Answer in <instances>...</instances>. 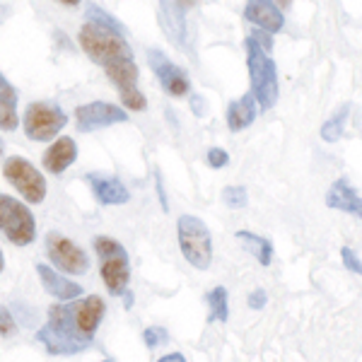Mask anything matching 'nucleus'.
<instances>
[{"mask_svg":"<svg viewBox=\"0 0 362 362\" xmlns=\"http://www.w3.org/2000/svg\"><path fill=\"white\" fill-rule=\"evenodd\" d=\"M107 312V302L99 295L73 300L70 305L49 307V324L37 334V341L44 343L54 355H73L95 341V334Z\"/></svg>","mask_w":362,"mask_h":362,"instance_id":"obj_1","label":"nucleus"},{"mask_svg":"<svg viewBox=\"0 0 362 362\" xmlns=\"http://www.w3.org/2000/svg\"><path fill=\"white\" fill-rule=\"evenodd\" d=\"M78 42H80V49L85 51V56L104 70L121 66V63H128V61H136L131 44L126 42L124 34L104 29L95 25V22H85V25L80 27Z\"/></svg>","mask_w":362,"mask_h":362,"instance_id":"obj_2","label":"nucleus"},{"mask_svg":"<svg viewBox=\"0 0 362 362\" xmlns=\"http://www.w3.org/2000/svg\"><path fill=\"white\" fill-rule=\"evenodd\" d=\"M244 49H247L251 92H254L261 112H268V109L276 107L278 95H280V90H278V68H276V63H273V58L268 56V51L259 42H256L254 37H247Z\"/></svg>","mask_w":362,"mask_h":362,"instance_id":"obj_3","label":"nucleus"},{"mask_svg":"<svg viewBox=\"0 0 362 362\" xmlns=\"http://www.w3.org/2000/svg\"><path fill=\"white\" fill-rule=\"evenodd\" d=\"M95 251L107 290L116 297L124 295L128 290V280H131V261H128V251L124 249V244L112 237L99 235L95 237Z\"/></svg>","mask_w":362,"mask_h":362,"instance_id":"obj_4","label":"nucleus"},{"mask_svg":"<svg viewBox=\"0 0 362 362\" xmlns=\"http://www.w3.org/2000/svg\"><path fill=\"white\" fill-rule=\"evenodd\" d=\"M177 232L184 259L196 271H208L210 264H213V237H210L208 225L196 215H181Z\"/></svg>","mask_w":362,"mask_h":362,"instance_id":"obj_5","label":"nucleus"},{"mask_svg":"<svg viewBox=\"0 0 362 362\" xmlns=\"http://www.w3.org/2000/svg\"><path fill=\"white\" fill-rule=\"evenodd\" d=\"M0 232L15 247H27L37 237V220L25 203L0 194Z\"/></svg>","mask_w":362,"mask_h":362,"instance_id":"obj_6","label":"nucleus"},{"mask_svg":"<svg viewBox=\"0 0 362 362\" xmlns=\"http://www.w3.org/2000/svg\"><path fill=\"white\" fill-rule=\"evenodd\" d=\"M66 112L54 102H32L27 104L25 114H22V126H25L27 138L37 140V143L54 140V136H58L66 128Z\"/></svg>","mask_w":362,"mask_h":362,"instance_id":"obj_7","label":"nucleus"},{"mask_svg":"<svg viewBox=\"0 0 362 362\" xmlns=\"http://www.w3.org/2000/svg\"><path fill=\"white\" fill-rule=\"evenodd\" d=\"M3 174L10 186L25 198L27 203H42L46 198V179L37 167L20 155H13L3 162Z\"/></svg>","mask_w":362,"mask_h":362,"instance_id":"obj_8","label":"nucleus"},{"mask_svg":"<svg viewBox=\"0 0 362 362\" xmlns=\"http://www.w3.org/2000/svg\"><path fill=\"white\" fill-rule=\"evenodd\" d=\"M46 256L51 259L58 271L68 276H85L90 268V259L73 239L63 237L61 232H49L46 235Z\"/></svg>","mask_w":362,"mask_h":362,"instance_id":"obj_9","label":"nucleus"},{"mask_svg":"<svg viewBox=\"0 0 362 362\" xmlns=\"http://www.w3.org/2000/svg\"><path fill=\"white\" fill-rule=\"evenodd\" d=\"M104 73H107L109 83L116 87L124 107H128L131 112H145V109H148V99H145V95L138 87L140 70L136 66V61L121 63V66H114V68L104 70Z\"/></svg>","mask_w":362,"mask_h":362,"instance_id":"obj_10","label":"nucleus"},{"mask_svg":"<svg viewBox=\"0 0 362 362\" xmlns=\"http://www.w3.org/2000/svg\"><path fill=\"white\" fill-rule=\"evenodd\" d=\"M128 114L116 104L109 102H90V104H80L75 109V126L80 133H92L99 128H109L116 124H126Z\"/></svg>","mask_w":362,"mask_h":362,"instance_id":"obj_11","label":"nucleus"},{"mask_svg":"<svg viewBox=\"0 0 362 362\" xmlns=\"http://www.w3.org/2000/svg\"><path fill=\"white\" fill-rule=\"evenodd\" d=\"M148 61L150 68H153L157 83L162 85V90L172 97H186L191 92V80L189 75L181 70L177 63L169 61V58L162 54L160 49H150L148 51Z\"/></svg>","mask_w":362,"mask_h":362,"instance_id":"obj_12","label":"nucleus"},{"mask_svg":"<svg viewBox=\"0 0 362 362\" xmlns=\"http://www.w3.org/2000/svg\"><path fill=\"white\" fill-rule=\"evenodd\" d=\"M179 0H160V27L177 49L189 51V27L186 13Z\"/></svg>","mask_w":362,"mask_h":362,"instance_id":"obj_13","label":"nucleus"},{"mask_svg":"<svg viewBox=\"0 0 362 362\" xmlns=\"http://www.w3.org/2000/svg\"><path fill=\"white\" fill-rule=\"evenodd\" d=\"M244 20L268 34H278L285 27V17L273 0H249L244 8Z\"/></svg>","mask_w":362,"mask_h":362,"instance_id":"obj_14","label":"nucleus"},{"mask_svg":"<svg viewBox=\"0 0 362 362\" xmlns=\"http://www.w3.org/2000/svg\"><path fill=\"white\" fill-rule=\"evenodd\" d=\"M85 181L90 184L92 194L97 196L99 203L104 206H124L131 201V194L124 186V181L116 177H102V174H87Z\"/></svg>","mask_w":362,"mask_h":362,"instance_id":"obj_15","label":"nucleus"},{"mask_svg":"<svg viewBox=\"0 0 362 362\" xmlns=\"http://www.w3.org/2000/svg\"><path fill=\"white\" fill-rule=\"evenodd\" d=\"M326 206L331 210H341V213H348L353 218L362 220V198L348 184V179H336L331 184L329 194H326Z\"/></svg>","mask_w":362,"mask_h":362,"instance_id":"obj_16","label":"nucleus"},{"mask_svg":"<svg viewBox=\"0 0 362 362\" xmlns=\"http://www.w3.org/2000/svg\"><path fill=\"white\" fill-rule=\"evenodd\" d=\"M75 160H78V143H75L73 138L63 136V138L54 140V145L44 153L42 162H44L46 172L54 174V177H61Z\"/></svg>","mask_w":362,"mask_h":362,"instance_id":"obj_17","label":"nucleus"},{"mask_svg":"<svg viewBox=\"0 0 362 362\" xmlns=\"http://www.w3.org/2000/svg\"><path fill=\"white\" fill-rule=\"evenodd\" d=\"M37 273H39V280H42L46 293L58 297V300L73 302V300H78V297L83 295V288H80L78 283H73V280H68L66 276H61V273L54 271L51 266L37 264Z\"/></svg>","mask_w":362,"mask_h":362,"instance_id":"obj_18","label":"nucleus"},{"mask_svg":"<svg viewBox=\"0 0 362 362\" xmlns=\"http://www.w3.org/2000/svg\"><path fill=\"white\" fill-rule=\"evenodd\" d=\"M256 112H259V102H256L254 92L230 102L227 104V126H230V131L239 133V131H244V128H249L254 124Z\"/></svg>","mask_w":362,"mask_h":362,"instance_id":"obj_19","label":"nucleus"},{"mask_svg":"<svg viewBox=\"0 0 362 362\" xmlns=\"http://www.w3.org/2000/svg\"><path fill=\"white\" fill-rule=\"evenodd\" d=\"M20 126L17 116V90L0 73V131H15Z\"/></svg>","mask_w":362,"mask_h":362,"instance_id":"obj_20","label":"nucleus"},{"mask_svg":"<svg viewBox=\"0 0 362 362\" xmlns=\"http://www.w3.org/2000/svg\"><path fill=\"white\" fill-rule=\"evenodd\" d=\"M237 239L247 247V251L251 256H254L256 261H259L261 266L268 268L273 264V242L261 235H254V232L249 230H239L237 232Z\"/></svg>","mask_w":362,"mask_h":362,"instance_id":"obj_21","label":"nucleus"},{"mask_svg":"<svg viewBox=\"0 0 362 362\" xmlns=\"http://www.w3.org/2000/svg\"><path fill=\"white\" fill-rule=\"evenodd\" d=\"M206 302L210 307V314H208L210 324H215V321L227 324V319H230V297H227L225 285H215V288L206 295Z\"/></svg>","mask_w":362,"mask_h":362,"instance_id":"obj_22","label":"nucleus"},{"mask_svg":"<svg viewBox=\"0 0 362 362\" xmlns=\"http://www.w3.org/2000/svg\"><path fill=\"white\" fill-rule=\"evenodd\" d=\"M348 114H350V104H343V107L338 109L329 121H324V126H321V138H324L326 143H336V140H341L343 131H346Z\"/></svg>","mask_w":362,"mask_h":362,"instance_id":"obj_23","label":"nucleus"},{"mask_svg":"<svg viewBox=\"0 0 362 362\" xmlns=\"http://www.w3.org/2000/svg\"><path fill=\"white\" fill-rule=\"evenodd\" d=\"M85 17H87V22H95V25L99 27H104V29H112V32H119V34H128V29L121 25L119 20H116L114 15H109V13H104L102 8H97V5H87V10H85Z\"/></svg>","mask_w":362,"mask_h":362,"instance_id":"obj_24","label":"nucleus"},{"mask_svg":"<svg viewBox=\"0 0 362 362\" xmlns=\"http://www.w3.org/2000/svg\"><path fill=\"white\" fill-rule=\"evenodd\" d=\"M223 201L227 203V208H244L249 203V196H247V189L244 186H227L223 191Z\"/></svg>","mask_w":362,"mask_h":362,"instance_id":"obj_25","label":"nucleus"},{"mask_svg":"<svg viewBox=\"0 0 362 362\" xmlns=\"http://www.w3.org/2000/svg\"><path fill=\"white\" fill-rule=\"evenodd\" d=\"M143 341H145V346L153 350V348H160L162 343H167L169 334L162 329V326H148V329L143 331Z\"/></svg>","mask_w":362,"mask_h":362,"instance_id":"obj_26","label":"nucleus"},{"mask_svg":"<svg viewBox=\"0 0 362 362\" xmlns=\"http://www.w3.org/2000/svg\"><path fill=\"white\" fill-rule=\"evenodd\" d=\"M341 261L346 266V271L355 273V276H362V259L350 247H341Z\"/></svg>","mask_w":362,"mask_h":362,"instance_id":"obj_27","label":"nucleus"},{"mask_svg":"<svg viewBox=\"0 0 362 362\" xmlns=\"http://www.w3.org/2000/svg\"><path fill=\"white\" fill-rule=\"evenodd\" d=\"M206 162H208V167H213V169H223L230 165V155H227V150L223 148H210L206 153Z\"/></svg>","mask_w":362,"mask_h":362,"instance_id":"obj_28","label":"nucleus"},{"mask_svg":"<svg viewBox=\"0 0 362 362\" xmlns=\"http://www.w3.org/2000/svg\"><path fill=\"white\" fill-rule=\"evenodd\" d=\"M15 331H17V324H15L13 314L0 307V336H13Z\"/></svg>","mask_w":362,"mask_h":362,"instance_id":"obj_29","label":"nucleus"},{"mask_svg":"<svg viewBox=\"0 0 362 362\" xmlns=\"http://www.w3.org/2000/svg\"><path fill=\"white\" fill-rule=\"evenodd\" d=\"M247 302H249V309H254V312H259V309H266V302H268L266 290H261V288L251 290V295L247 297Z\"/></svg>","mask_w":362,"mask_h":362,"instance_id":"obj_30","label":"nucleus"},{"mask_svg":"<svg viewBox=\"0 0 362 362\" xmlns=\"http://www.w3.org/2000/svg\"><path fill=\"white\" fill-rule=\"evenodd\" d=\"M155 184H157V196H160L162 208L169 210V206H167V196H165V189H162V177H160V174H155Z\"/></svg>","mask_w":362,"mask_h":362,"instance_id":"obj_31","label":"nucleus"},{"mask_svg":"<svg viewBox=\"0 0 362 362\" xmlns=\"http://www.w3.org/2000/svg\"><path fill=\"white\" fill-rule=\"evenodd\" d=\"M191 107H194V114H196V116H203V114H206V107H203V99L198 97V95L191 97Z\"/></svg>","mask_w":362,"mask_h":362,"instance_id":"obj_32","label":"nucleus"},{"mask_svg":"<svg viewBox=\"0 0 362 362\" xmlns=\"http://www.w3.org/2000/svg\"><path fill=\"white\" fill-rule=\"evenodd\" d=\"M157 362H186V358L181 353H169V355H165V358H160Z\"/></svg>","mask_w":362,"mask_h":362,"instance_id":"obj_33","label":"nucleus"},{"mask_svg":"<svg viewBox=\"0 0 362 362\" xmlns=\"http://www.w3.org/2000/svg\"><path fill=\"white\" fill-rule=\"evenodd\" d=\"M124 305H126V309H131V307H133V295H131V290H126V293H124Z\"/></svg>","mask_w":362,"mask_h":362,"instance_id":"obj_34","label":"nucleus"},{"mask_svg":"<svg viewBox=\"0 0 362 362\" xmlns=\"http://www.w3.org/2000/svg\"><path fill=\"white\" fill-rule=\"evenodd\" d=\"M61 5H68V8H75V5H80L83 0H58Z\"/></svg>","mask_w":362,"mask_h":362,"instance_id":"obj_35","label":"nucleus"},{"mask_svg":"<svg viewBox=\"0 0 362 362\" xmlns=\"http://www.w3.org/2000/svg\"><path fill=\"white\" fill-rule=\"evenodd\" d=\"M179 3L184 5V8H194V5H198L201 0H179Z\"/></svg>","mask_w":362,"mask_h":362,"instance_id":"obj_36","label":"nucleus"},{"mask_svg":"<svg viewBox=\"0 0 362 362\" xmlns=\"http://www.w3.org/2000/svg\"><path fill=\"white\" fill-rule=\"evenodd\" d=\"M3 268H5V259H3V251H0V273H3Z\"/></svg>","mask_w":362,"mask_h":362,"instance_id":"obj_37","label":"nucleus"},{"mask_svg":"<svg viewBox=\"0 0 362 362\" xmlns=\"http://www.w3.org/2000/svg\"><path fill=\"white\" fill-rule=\"evenodd\" d=\"M0 160H3V140H0Z\"/></svg>","mask_w":362,"mask_h":362,"instance_id":"obj_38","label":"nucleus"},{"mask_svg":"<svg viewBox=\"0 0 362 362\" xmlns=\"http://www.w3.org/2000/svg\"><path fill=\"white\" fill-rule=\"evenodd\" d=\"M104 362H112V360H104Z\"/></svg>","mask_w":362,"mask_h":362,"instance_id":"obj_39","label":"nucleus"}]
</instances>
